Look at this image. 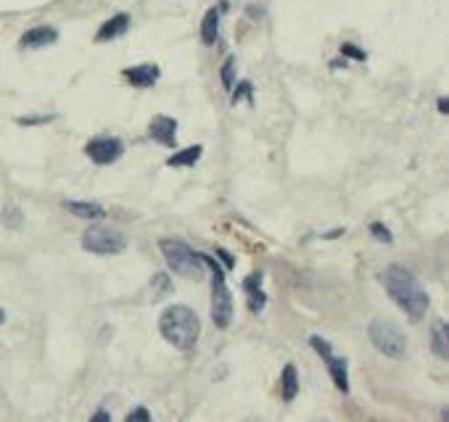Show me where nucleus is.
Masks as SVG:
<instances>
[{"label": "nucleus", "mask_w": 449, "mask_h": 422, "mask_svg": "<svg viewBox=\"0 0 449 422\" xmlns=\"http://www.w3.org/2000/svg\"><path fill=\"white\" fill-rule=\"evenodd\" d=\"M380 283L389 290V296L394 298V304H397L410 320L417 322L426 317L431 301H428V293L420 288V283H417V277H415L413 272L391 264V267H386V270L380 272Z\"/></svg>", "instance_id": "obj_1"}, {"label": "nucleus", "mask_w": 449, "mask_h": 422, "mask_svg": "<svg viewBox=\"0 0 449 422\" xmlns=\"http://www.w3.org/2000/svg\"><path fill=\"white\" fill-rule=\"evenodd\" d=\"M159 330L161 336L172 343L174 349L180 351H190L198 340V333H201V322L196 317V312L188 309V306H170L164 309L161 320H159Z\"/></svg>", "instance_id": "obj_2"}, {"label": "nucleus", "mask_w": 449, "mask_h": 422, "mask_svg": "<svg viewBox=\"0 0 449 422\" xmlns=\"http://www.w3.org/2000/svg\"><path fill=\"white\" fill-rule=\"evenodd\" d=\"M201 261L211 270V320H214V325L220 330H224L230 325V320H233V296H230V290L224 285L222 267L217 264V259L201 253Z\"/></svg>", "instance_id": "obj_3"}, {"label": "nucleus", "mask_w": 449, "mask_h": 422, "mask_svg": "<svg viewBox=\"0 0 449 422\" xmlns=\"http://www.w3.org/2000/svg\"><path fill=\"white\" fill-rule=\"evenodd\" d=\"M159 248L164 253V261H167V267L172 272H177L180 277H201V272H204V261H201V253H196L190 248L188 243H183V240H161L159 243Z\"/></svg>", "instance_id": "obj_4"}, {"label": "nucleus", "mask_w": 449, "mask_h": 422, "mask_svg": "<svg viewBox=\"0 0 449 422\" xmlns=\"http://www.w3.org/2000/svg\"><path fill=\"white\" fill-rule=\"evenodd\" d=\"M370 340L373 346L378 349L383 356H391V359H402L407 351V338L402 336L397 325L386 320H376L370 325Z\"/></svg>", "instance_id": "obj_5"}, {"label": "nucleus", "mask_w": 449, "mask_h": 422, "mask_svg": "<svg viewBox=\"0 0 449 422\" xmlns=\"http://www.w3.org/2000/svg\"><path fill=\"white\" fill-rule=\"evenodd\" d=\"M82 248L90 253H98V256H114L127 248V240L119 230H111V227H90L85 235H82Z\"/></svg>", "instance_id": "obj_6"}, {"label": "nucleus", "mask_w": 449, "mask_h": 422, "mask_svg": "<svg viewBox=\"0 0 449 422\" xmlns=\"http://www.w3.org/2000/svg\"><path fill=\"white\" fill-rule=\"evenodd\" d=\"M310 343H312V349L325 359V364H328V372H330V377H333V383H336V388L341 390V393H346V390H349V367H346V362L344 359H338V356H333L330 343L325 340V338L312 336Z\"/></svg>", "instance_id": "obj_7"}, {"label": "nucleus", "mask_w": 449, "mask_h": 422, "mask_svg": "<svg viewBox=\"0 0 449 422\" xmlns=\"http://www.w3.org/2000/svg\"><path fill=\"white\" fill-rule=\"evenodd\" d=\"M85 153L95 164L106 167V164H114L122 153H124V145H122V140H117V137H95V140H90L85 145Z\"/></svg>", "instance_id": "obj_8"}, {"label": "nucleus", "mask_w": 449, "mask_h": 422, "mask_svg": "<svg viewBox=\"0 0 449 422\" xmlns=\"http://www.w3.org/2000/svg\"><path fill=\"white\" fill-rule=\"evenodd\" d=\"M148 137L161 143L164 148L177 145V121L172 117H154L148 121Z\"/></svg>", "instance_id": "obj_9"}, {"label": "nucleus", "mask_w": 449, "mask_h": 422, "mask_svg": "<svg viewBox=\"0 0 449 422\" xmlns=\"http://www.w3.org/2000/svg\"><path fill=\"white\" fill-rule=\"evenodd\" d=\"M58 40V32L53 30V27H32L30 32L21 34V40H19V45L21 48H45V45H53Z\"/></svg>", "instance_id": "obj_10"}, {"label": "nucleus", "mask_w": 449, "mask_h": 422, "mask_svg": "<svg viewBox=\"0 0 449 422\" xmlns=\"http://www.w3.org/2000/svg\"><path fill=\"white\" fill-rule=\"evenodd\" d=\"M124 77L130 80L133 87L146 90V87L156 84V80H159V67H156V64H140V67L124 69Z\"/></svg>", "instance_id": "obj_11"}, {"label": "nucleus", "mask_w": 449, "mask_h": 422, "mask_svg": "<svg viewBox=\"0 0 449 422\" xmlns=\"http://www.w3.org/2000/svg\"><path fill=\"white\" fill-rule=\"evenodd\" d=\"M222 11H224V3L207 11V16L201 21V40H204V45H214L220 40V16H222Z\"/></svg>", "instance_id": "obj_12"}, {"label": "nucleus", "mask_w": 449, "mask_h": 422, "mask_svg": "<svg viewBox=\"0 0 449 422\" xmlns=\"http://www.w3.org/2000/svg\"><path fill=\"white\" fill-rule=\"evenodd\" d=\"M130 30V16L127 14H117V16H111L108 21H104V27L98 30L95 34V40L98 43H106V40H117L122 34Z\"/></svg>", "instance_id": "obj_13"}, {"label": "nucleus", "mask_w": 449, "mask_h": 422, "mask_svg": "<svg viewBox=\"0 0 449 422\" xmlns=\"http://www.w3.org/2000/svg\"><path fill=\"white\" fill-rule=\"evenodd\" d=\"M246 288V293H249V306H251V312H257L260 314L264 304H267V296H264V290H262V274H249V280L243 283Z\"/></svg>", "instance_id": "obj_14"}, {"label": "nucleus", "mask_w": 449, "mask_h": 422, "mask_svg": "<svg viewBox=\"0 0 449 422\" xmlns=\"http://www.w3.org/2000/svg\"><path fill=\"white\" fill-rule=\"evenodd\" d=\"M64 209L80 217V220H101L106 211L101 203H85V201H64Z\"/></svg>", "instance_id": "obj_15"}, {"label": "nucleus", "mask_w": 449, "mask_h": 422, "mask_svg": "<svg viewBox=\"0 0 449 422\" xmlns=\"http://www.w3.org/2000/svg\"><path fill=\"white\" fill-rule=\"evenodd\" d=\"M433 354L439 359H449V327L444 320L433 322V338H431Z\"/></svg>", "instance_id": "obj_16"}, {"label": "nucleus", "mask_w": 449, "mask_h": 422, "mask_svg": "<svg viewBox=\"0 0 449 422\" xmlns=\"http://www.w3.org/2000/svg\"><path fill=\"white\" fill-rule=\"evenodd\" d=\"M280 393H283V401H294L296 393H299V375H296L294 364H286L283 375H280Z\"/></svg>", "instance_id": "obj_17"}, {"label": "nucleus", "mask_w": 449, "mask_h": 422, "mask_svg": "<svg viewBox=\"0 0 449 422\" xmlns=\"http://www.w3.org/2000/svg\"><path fill=\"white\" fill-rule=\"evenodd\" d=\"M201 145H193V148H185V151H180V153H174V156H170L167 159V164L170 167H193L198 159H201Z\"/></svg>", "instance_id": "obj_18"}, {"label": "nucleus", "mask_w": 449, "mask_h": 422, "mask_svg": "<svg viewBox=\"0 0 449 422\" xmlns=\"http://www.w3.org/2000/svg\"><path fill=\"white\" fill-rule=\"evenodd\" d=\"M241 98H246L249 103H254V87H251V82H241L238 84V90L233 93V103H238Z\"/></svg>", "instance_id": "obj_19"}, {"label": "nucleus", "mask_w": 449, "mask_h": 422, "mask_svg": "<svg viewBox=\"0 0 449 422\" xmlns=\"http://www.w3.org/2000/svg\"><path fill=\"white\" fill-rule=\"evenodd\" d=\"M3 222H5L8 227H19V224H21V211H19L16 206H8V209L3 211Z\"/></svg>", "instance_id": "obj_20"}, {"label": "nucleus", "mask_w": 449, "mask_h": 422, "mask_svg": "<svg viewBox=\"0 0 449 422\" xmlns=\"http://www.w3.org/2000/svg\"><path fill=\"white\" fill-rule=\"evenodd\" d=\"M370 233H373V237L380 240V243H391V233H389V227H383L380 222H373V224H370Z\"/></svg>", "instance_id": "obj_21"}, {"label": "nucleus", "mask_w": 449, "mask_h": 422, "mask_svg": "<svg viewBox=\"0 0 449 422\" xmlns=\"http://www.w3.org/2000/svg\"><path fill=\"white\" fill-rule=\"evenodd\" d=\"M233 69H235V58L230 56L222 67V84L227 87V90H233Z\"/></svg>", "instance_id": "obj_22"}, {"label": "nucleus", "mask_w": 449, "mask_h": 422, "mask_svg": "<svg viewBox=\"0 0 449 422\" xmlns=\"http://www.w3.org/2000/svg\"><path fill=\"white\" fill-rule=\"evenodd\" d=\"M341 56H349V58H357V61H365V58H367V53L360 51V48H354L352 43H344V45H341Z\"/></svg>", "instance_id": "obj_23"}, {"label": "nucleus", "mask_w": 449, "mask_h": 422, "mask_svg": "<svg viewBox=\"0 0 449 422\" xmlns=\"http://www.w3.org/2000/svg\"><path fill=\"white\" fill-rule=\"evenodd\" d=\"M154 285H156V296H164V293L170 290V285H167V274H156Z\"/></svg>", "instance_id": "obj_24"}, {"label": "nucleus", "mask_w": 449, "mask_h": 422, "mask_svg": "<svg viewBox=\"0 0 449 422\" xmlns=\"http://www.w3.org/2000/svg\"><path fill=\"white\" fill-rule=\"evenodd\" d=\"M133 420H143V422H148V420H151V414H148L146 409H135V412H130V414H127V422H133Z\"/></svg>", "instance_id": "obj_25"}, {"label": "nucleus", "mask_w": 449, "mask_h": 422, "mask_svg": "<svg viewBox=\"0 0 449 422\" xmlns=\"http://www.w3.org/2000/svg\"><path fill=\"white\" fill-rule=\"evenodd\" d=\"M51 117H32V119H19V124H43V121H48Z\"/></svg>", "instance_id": "obj_26"}, {"label": "nucleus", "mask_w": 449, "mask_h": 422, "mask_svg": "<svg viewBox=\"0 0 449 422\" xmlns=\"http://www.w3.org/2000/svg\"><path fill=\"white\" fill-rule=\"evenodd\" d=\"M217 253H220V256H222L224 267H227V270H230V267H233V259H230V253H227V251H222V248H220V251H217Z\"/></svg>", "instance_id": "obj_27"}, {"label": "nucleus", "mask_w": 449, "mask_h": 422, "mask_svg": "<svg viewBox=\"0 0 449 422\" xmlns=\"http://www.w3.org/2000/svg\"><path fill=\"white\" fill-rule=\"evenodd\" d=\"M93 420H95V422H108V420H111V414H108V412H98V414H93Z\"/></svg>", "instance_id": "obj_28"}, {"label": "nucleus", "mask_w": 449, "mask_h": 422, "mask_svg": "<svg viewBox=\"0 0 449 422\" xmlns=\"http://www.w3.org/2000/svg\"><path fill=\"white\" fill-rule=\"evenodd\" d=\"M439 111H441V114H447V111H449V98H441V101H439Z\"/></svg>", "instance_id": "obj_29"}, {"label": "nucleus", "mask_w": 449, "mask_h": 422, "mask_svg": "<svg viewBox=\"0 0 449 422\" xmlns=\"http://www.w3.org/2000/svg\"><path fill=\"white\" fill-rule=\"evenodd\" d=\"M3 322H5V312H3V309H0V325H3Z\"/></svg>", "instance_id": "obj_30"}]
</instances>
